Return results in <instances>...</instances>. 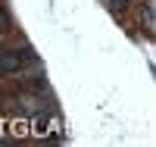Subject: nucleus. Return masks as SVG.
Segmentation results:
<instances>
[{"instance_id":"nucleus-1","label":"nucleus","mask_w":156,"mask_h":147,"mask_svg":"<svg viewBox=\"0 0 156 147\" xmlns=\"http://www.w3.org/2000/svg\"><path fill=\"white\" fill-rule=\"evenodd\" d=\"M22 57H19V50H12V47H0V75H12V72H19L22 69Z\"/></svg>"},{"instance_id":"nucleus-2","label":"nucleus","mask_w":156,"mask_h":147,"mask_svg":"<svg viewBox=\"0 0 156 147\" xmlns=\"http://www.w3.org/2000/svg\"><path fill=\"white\" fill-rule=\"evenodd\" d=\"M140 25H144V31L153 35L156 31V19H153V0H140Z\"/></svg>"},{"instance_id":"nucleus-3","label":"nucleus","mask_w":156,"mask_h":147,"mask_svg":"<svg viewBox=\"0 0 156 147\" xmlns=\"http://www.w3.org/2000/svg\"><path fill=\"white\" fill-rule=\"evenodd\" d=\"M106 3H109V9L115 13V16H122V13L128 9V0H106Z\"/></svg>"},{"instance_id":"nucleus-4","label":"nucleus","mask_w":156,"mask_h":147,"mask_svg":"<svg viewBox=\"0 0 156 147\" xmlns=\"http://www.w3.org/2000/svg\"><path fill=\"white\" fill-rule=\"evenodd\" d=\"M0 31H9V16H6V9H0Z\"/></svg>"},{"instance_id":"nucleus-5","label":"nucleus","mask_w":156,"mask_h":147,"mask_svg":"<svg viewBox=\"0 0 156 147\" xmlns=\"http://www.w3.org/2000/svg\"><path fill=\"white\" fill-rule=\"evenodd\" d=\"M0 106H3V94H0Z\"/></svg>"}]
</instances>
